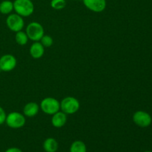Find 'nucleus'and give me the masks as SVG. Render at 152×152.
<instances>
[{"label":"nucleus","instance_id":"1","mask_svg":"<svg viewBox=\"0 0 152 152\" xmlns=\"http://www.w3.org/2000/svg\"><path fill=\"white\" fill-rule=\"evenodd\" d=\"M13 10L19 16L27 17L34 13V4L31 0H15L13 1Z\"/></svg>","mask_w":152,"mask_h":152},{"label":"nucleus","instance_id":"2","mask_svg":"<svg viewBox=\"0 0 152 152\" xmlns=\"http://www.w3.org/2000/svg\"><path fill=\"white\" fill-rule=\"evenodd\" d=\"M80 102L74 96H67L60 102V109L66 114H74L79 111Z\"/></svg>","mask_w":152,"mask_h":152},{"label":"nucleus","instance_id":"3","mask_svg":"<svg viewBox=\"0 0 152 152\" xmlns=\"http://www.w3.org/2000/svg\"><path fill=\"white\" fill-rule=\"evenodd\" d=\"M25 33L29 39L34 42H39L45 34V31L41 24L37 22H32L27 26Z\"/></svg>","mask_w":152,"mask_h":152},{"label":"nucleus","instance_id":"4","mask_svg":"<svg viewBox=\"0 0 152 152\" xmlns=\"http://www.w3.org/2000/svg\"><path fill=\"white\" fill-rule=\"evenodd\" d=\"M40 108L45 114L53 115L60 110V102L53 97H46L42 100Z\"/></svg>","mask_w":152,"mask_h":152},{"label":"nucleus","instance_id":"5","mask_svg":"<svg viewBox=\"0 0 152 152\" xmlns=\"http://www.w3.org/2000/svg\"><path fill=\"white\" fill-rule=\"evenodd\" d=\"M25 115L17 111H13L8 114L6 117L5 123L10 129H18L23 127L25 124Z\"/></svg>","mask_w":152,"mask_h":152},{"label":"nucleus","instance_id":"6","mask_svg":"<svg viewBox=\"0 0 152 152\" xmlns=\"http://www.w3.org/2000/svg\"><path fill=\"white\" fill-rule=\"evenodd\" d=\"M6 25L10 31L16 33L22 31L25 25V22L22 16H19L17 13H10L6 19Z\"/></svg>","mask_w":152,"mask_h":152},{"label":"nucleus","instance_id":"7","mask_svg":"<svg viewBox=\"0 0 152 152\" xmlns=\"http://www.w3.org/2000/svg\"><path fill=\"white\" fill-rule=\"evenodd\" d=\"M133 121L139 127L146 128L151 124L152 117L146 111H137L134 114Z\"/></svg>","mask_w":152,"mask_h":152},{"label":"nucleus","instance_id":"8","mask_svg":"<svg viewBox=\"0 0 152 152\" xmlns=\"http://www.w3.org/2000/svg\"><path fill=\"white\" fill-rule=\"evenodd\" d=\"M16 57L11 54H4L0 57V70L4 72H10L16 66Z\"/></svg>","mask_w":152,"mask_h":152},{"label":"nucleus","instance_id":"9","mask_svg":"<svg viewBox=\"0 0 152 152\" xmlns=\"http://www.w3.org/2000/svg\"><path fill=\"white\" fill-rule=\"evenodd\" d=\"M84 5L95 13L102 12L106 7V0H83Z\"/></svg>","mask_w":152,"mask_h":152},{"label":"nucleus","instance_id":"10","mask_svg":"<svg viewBox=\"0 0 152 152\" xmlns=\"http://www.w3.org/2000/svg\"><path fill=\"white\" fill-rule=\"evenodd\" d=\"M67 123V114H65L63 111H58L53 114L51 119V123L53 127L55 128H62Z\"/></svg>","mask_w":152,"mask_h":152},{"label":"nucleus","instance_id":"11","mask_svg":"<svg viewBox=\"0 0 152 152\" xmlns=\"http://www.w3.org/2000/svg\"><path fill=\"white\" fill-rule=\"evenodd\" d=\"M45 53V47L40 42H34L30 48V54L35 59L42 57Z\"/></svg>","mask_w":152,"mask_h":152},{"label":"nucleus","instance_id":"12","mask_svg":"<svg viewBox=\"0 0 152 152\" xmlns=\"http://www.w3.org/2000/svg\"><path fill=\"white\" fill-rule=\"evenodd\" d=\"M39 111V105L37 102H31L27 103L23 108V114L25 117H34Z\"/></svg>","mask_w":152,"mask_h":152},{"label":"nucleus","instance_id":"13","mask_svg":"<svg viewBox=\"0 0 152 152\" xmlns=\"http://www.w3.org/2000/svg\"><path fill=\"white\" fill-rule=\"evenodd\" d=\"M58 148H59V144L54 138H47L43 142V149L45 152H56Z\"/></svg>","mask_w":152,"mask_h":152},{"label":"nucleus","instance_id":"14","mask_svg":"<svg viewBox=\"0 0 152 152\" xmlns=\"http://www.w3.org/2000/svg\"><path fill=\"white\" fill-rule=\"evenodd\" d=\"M13 10V2L10 0H4L0 3V13L4 15H9Z\"/></svg>","mask_w":152,"mask_h":152},{"label":"nucleus","instance_id":"15","mask_svg":"<svg viewBox=\"0 0 152 152\" xmlns=\"http://www.w3.org/2000/svg\"><path fill=\"white\" fill-rule=\"evenodd\" d=\"M70 152H87V147L83 141L76 140L71 145Z\"/></svg>","mask_w":152,"mask_h":152},{"label":"nucleus","instance_id":"16","mask_svg":"<svg viewBox=\"0 0 152 152\" xmlns=\"http://www.w3.org/2000/svg\"><path fill=\"white\" fill-rule=\"evenodd\" d=\"M28 37L27 34L24 31H20L16 32V36H15V40H16V43L19 45H25L28 42Z\"/></svg>","mask_w":152,"mask_h":152},{"label":"nucleus","instance_id":"17","mask_svg":"<svg viewBox=\"0 0 152 152\" xmlns=\"http://www.w3.org/2000/svg\"><path fill=\"white\" fill-rule=\"evenodd\" d=\"M50 6L54 10H62L66 6V1L65 0H51Z\"/></svg>","mask_w":152,"mask_h":152},{"label":"nucleus","instance_id":"18","mask_svg":"<svg viewBox=\"0 0 152 152\" xmlns=\"http://www.w3.org/2000/svg\"><path fill=\"white\" fill-rule=\"evenodd\" d=\"M40 42L45 48H49L53 45V40L50 36L45 35L44 34L41 39H40Z\"/></svg>","mask_w":152,"mask_h":152},{"label":"nucleus","instance_id":"19","mask_svg":"<svg viewBox=\"0 0 152 152\" xmlns=\"http://www.w3.org/2000/svg\"><path fill=\"white\" fill-rule=\"evenodd\" d=\"M6 117H7V114H6L5 111L2 107L0 106V126L5 123Z\"/></svg>","mask_w":152,"mask_h":152},{"label":"nucleus","instance_id":"20","mask_svg":"<svg viewBox=\"0 0 152 152\" xmlns=\"http://www.w3.org/2000/svg\"><path fill=\"white\" fill-rule=\"evenodd\" d=\"M4 152H22V150L16 147H11V148H7Z\"/></svg>","mask_w":152,"mask_h":152},{"label":"nucleus","instance_id":"21","mask_svg":"<svg viewBox=\"0 0 152 152\" xmlns=\"http://www.w3.org/2000/svg\"><path fill=\"white\" fill-rule=\"evenodd\" d=\"M143 152H152L151 151H143Z\"/></svg>","mask_w":152,"mask_h":152}]
</instances>
